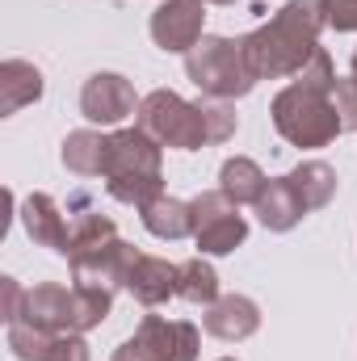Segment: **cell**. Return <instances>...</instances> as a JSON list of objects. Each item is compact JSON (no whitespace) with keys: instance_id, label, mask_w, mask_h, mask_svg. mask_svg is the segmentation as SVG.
I'll list each match as a JSON object with an SVG mask.
<instances>
[{"instance_id":"obj_1","label":"cell","mask_w":357,"mask_h":361,"mask_svg":"<svg viewBox=\"0 0 357 361\" xmlns=\"http://www.w3.org/2000/svg\"><path fill=\"white\" fill-rule=\"evenodd\" d=\"M135 126L147 130L160 147L198 152V147L227 143L236 135L240 118H236V109L227 101H185L173 89H156L139 101Z\"/></svg>"},{"instance_id":"obj_2","label":"cell","mask_w":357,"mask_h":361,"mask_svg":"<svg viewBox=\"0 0 357 361\" xmlns=\"http://www.w3.org/2000/svg\"><path fill=\"white\" fill-rule=\"evenodd\" d=\"M320 30L324 13L320 0H290L282 4L265 25H257L253 34H244V51H248V68L257 80H282V76H298L307 68V59L320 47Z\"/></svg>"},{"instance_id":"obj_3","label":"cell","mask_w":357,"mask_h":361,"mask_svg":"<svg viewBox=\"0 0 357 361\" xmlns=\"http://www.w3.org/2000/svg\"><path fill=\"white\" fill-rule=\"evenodd\" d=\"M101 180H105L114 202L143 210L152 197L164 193V147L139 126L114 130L109 143H105Z\"/></svg>"},{"instance_id":"obj_4","label":"cell","mask_w":357,"mask_h":361,"mask_svg":"<svg viewBox=\"0 0 357 361\" xmlns=\"http://www.w3.org/2000/svg\"><path fill=\"white\" fill-rule=\"evenodd\" d=\"M109 311H114V294H105V290L42 281V286L25 290V307H21L17 319H25L34 328H47L55 336H85V332L101 328L109 319Z\"/></svg>"},{"instance_id":"obj_5","label":"cell","mask_w":357,"mask_h":361,"mask_svg":"<svg viewBox=\"0 0 357 361\" xmlns=\"http://www.w3.org/2000/svg\"><path fill=\"white\" fill-rule=\"evenodd\" d=\"M185 76L206 101H236L257 85V76L248 68L244 38H223V34H206L185 55Z\"/></svg>"},{"instance_id":"obj_6","label":"cell","mask_w":357,"mask_h":361,"mask_svg":"<svg viewBox=\"0 0 357 361\" xmlns=\"http://www.w3.org/2000/svg\"><path fill=\"white\" fill-rule=\"evenodd\" d=\"M277 135L290 147H328L345 126L332 105V92H315L307 85H286L269 105Z\"/></svg>"},{"instance_id":"obj_7","label":"cell","mask_w":357,"mask_h":361,"mask_svg":"<svg viewBox=\"0 0 357 361\" xmlns=\"http://www.w3.org/2000/svg\"><path fill=\"white\" fill-rule=\"evenodd\" d=\"M198 324L143 315L131 341L114 349V361H198Z\"/></svg>"},{"instance_id":"obj_8","label":"cell","mask_w":357,"mask_h":361,"mask_svg":"<svg viewBox=\"0 0 357 361\" xmlns=\"http://www.w3.org/2000/svg\"><path fill=\"white\" fill-rule=\"evenodd\" d=\"M189 206H193V244L202 248V257H227L248 240V219L223 189L198 193Z\"/></svg>"},{"instance_id":"obj_9","label":"cell","mask_w":357,"mask_h":361,"mask_svg":"<svg viewBox=\"0 0 357 361\" xmlns=\"http://www.w3.org/2000/svg\"><path fill=\"white\" fill-rule=\"evenodd\" d=\"M135 261H139V252H135L126 240H109V244H101V248L76 252L68 265H72V277H76V286H89V290L118 294V290H126Z\"/></svg>"},{"instance_id":"obj_10","label":"cell","mask_w":357,"mask_h":361,"mask_svg":"<svg viewBox=\"0 0 357 361\" xmlns=\"http://www.w3.org/2000/svg\"><path fill=\"white\" fill-rule=\"evenodd\" d=\"M202 25H206V0H164L147 21L152 42L164 55H189L206 38Z\"/></svg>"},{"instance_id":"obj_11","label":"cell","mask_w":357,"mask_h":361,"mask_svg":"<svg viewBox=\"0 0 357 361\" xmlns=\"http://www.w3.org/2000/svg\"><path fill=\"white\" fill-rule=\"evenodd\" d=\"M80 114L89 122H101V126H118L126 122L131 114H139V97H135V85L118 72H92L80 89Z\"/></svg>"},{"instance_id":"obj_12","label":"cell","mask_w":357,"mask_h":361,"mask_svg":"<svg viewBox=\"0 0 357 361\" xmlns=\"http://www.w3.org/2000/svg\"><path fill=\"white\" fill-rule=\"evenodd\" d=\"M21 227L34 244L68 257L72 252V219L63 214V206L51 197V193H30L21 202Z\"/></svg>"},{"instance_id":"obj_13","label":"cell","mask_w":357,"mask_h":361,"mask_svg":"<svg viewBox=\"0 0 357 361\" xmlns=\"http://www.w3.org/2000/svg\"><path fill=\"white\" fill-rule=\"evenodd\" d=\"M202 328H206L214 341L240 345V341H248V336L261 328V307H257L248 294H219V302L206 307Z\"/></svg>"},{"instance_id":"obj_14","label":"cell","mask_w":357,"mask_h":361,"mask_svg":"<svg viewBox=\"0 0 357 361\" xmlns=\"http://www.w3.org/2000/svg\"><path fill=\"white\" fill-rule=\"evenodd\" d=\"M177 277H181V265L164 261V257H143V252H139L126 290L135 294V302H143V307H160V302H169V298L177 294Z\"/></svg>"},{"instance_id":"obj_15","label":"cell","mask_w":357,"mask_h":361,"mask_svg":"<svg viewBox=\"0 0 357 361\" xmlns=\"http://www.w3.org/2000/svg\"><path fill=\"white\" fill-rule=\"evenodd\" d=\"M257 219H261V227L265 231H294L298 223H303V214H307V206H303V197L294 193V185L290 177H273L265 185V193L257 197Z\"/></svg>"},{"instance_id":"obj_16","label":"cell","mask_w":357,"mask_h":361,"mask_svg":"<svg viewBox=\"0 0 357 361\" xmlns=\"http://www.w3.org/2000/svg\"><path fill=\"white\" fill-rule=\"evenodd\" d=\"M42 97V72L25 59H4L0 63V114H17Z\"/></svg>"},{"instance_id":"obj_17","label":"cell","mask_w":357,"mask_h":361,"mask_svg":"<svg viewBox=\"0 0 357 361\" xmlns=\"http://www.w3.org/2000/svg\"><path fill=\"white\" fill-rule=\"evenodd\" d=\"M139 214H143V227L156 240H185V235H193V206L173 197V193L152 197Z\"/></svg>"},{"instance_id":"obj_18","label":"cell","mask_w":357,"mask_h":361,"mask_svg":"<svg viewBox=\"0 0 357 361\" xmlns=\"http://www.w3.org/2000/svg\"><path fill=\"white\" fill-rule=\"evenodd\" d=\"M269 177L261 173V164L257 160H248V156H231L223 169H219V189L236 202V206H257V197L265 193Z\"/></svg>"},{"instance_id":"obj_19","label":"cell","mask_w":357,"mask_h":361,"mask_svg":"<svg viewBox=\"0 0 357 361\" xmlns=\"http://www.w3.org/2000/svg\"><path fill=\"white\" fill-rule=\"evenodd\" d=\"M290 185H294V193L303 197V206H307V214L311 210H324L332 197H337V169L332 164H324V160H303L294 173H286Z\"/></svg>"},{"instance_id":"obj_20","label":"cell","mask_w":357,"mask_h":361,"mask_svg":"<svg viewBox=\"0 0 357 361\" xmlns=\"http://www.w3.org/2000/svg\"><path fill=\"white\" fill-rule=\"evenodd\" d=\"M105 143H109V135H101V130H72V135L63 139L59 160H63V169L76 173V177H101Z\"/></svg>"},{"instance_id":"obj_21","label":"cell","mask_w":357,"mask_h":361,"mask_svg":"<svg viewBox=\"0 0 357 361\" xmlns=\"http://www.w3.org/2000/svg\"><path fill=\"white\" fill-rule=\"evenodd\" d=\"M177 298L193 302V307H210L219 302V273L206 257H189L181 261V277H177Z\"/></svg>"},{"instance_id":"obj_22","label":"cell","mask_w":357,"mask_h":361,"mask_svg":"<svg viewBox=\"0 0 357 361\" xmlns=\"http://www.w3.org/2000/svg\"><path fill=\"white\" fill-rule=\"evenodd\" d=\"M109 240H118V227H114L109 214H97V210L72 214V252H68V261H72L76 252H89V248L109 244Z\"/></svg>"},{"instance_id":"obj_23","label":"cell","mask_w":357,"mask_h":361,"mask_svg":"<svg viewBox=\"0 0 357 361\" xmlns=\"http://www.w3.org/2000/svg\"><path fill=\"white\" fill-rule=\"evenodd\" d=\"M55 332H47V328H34V324H25V319H17V324H8V349H13V357L17 361H47L51 357V349H55Z\"/></svg>"},{"instance_id":"obj_24","label":"cell","mask_w":357,"mask_h":361,"mask_svg":"<svg viewBox=\"0 0 357 361\" xmlns=\"http://www.w3.org/2000/svg\"><path fill=\"white\" fill-rule=\"evenodd\" d=\"M337 68H332V55L324 51V47H315V55L307 59V68L294 76V85H307V89H315V92H332L337 89Z\"/></svg>"},{"instance_id":"obj_25","label":"cell","mask_w":357,"mask_h":361,"mask_svg":"<svg viewBox=\"0 0 357 361\" xmlns=\"http://www.w3.org/2000/svg\"><path fill=\"white\" fill-rule=\"evenodd\" d=\"M324 25L337 34H357V0H320Z\"/></svg>"},{"instance_id":"obj_26","label":"cell","mask_w":357,"mask_h":361,"mask_svg":"<svg viewBox=\"0 0 357 361\" xmlns=\"http://www.w3.org/2000/svg\"><path fill=\"white\" fill-rule=\"evenodd\" d=\"M47 361H89V345H85V336H59Z\"/></svg>"},{"instance_id":"obj_27","label":"cell","mask_w":357,"mask_h":361,"mask_svg":"<svg viewBox=\"0 0 357 361\" xmlns=\"http://www.w3.org/2000/svg\"><path fill=\"white\" fill-rule=\"evenodd\" d=\"M0 290H4V324H13L17 315H21V307H25V290L13 281V277H0Z\"/></svg>"},{"instance_id":"obj_28","label":"cell","mask_w":357,"mask_h":361,"mask_svg":"<svg viewBox=\"0 0 357 361\" xmlns=\"http://www.w3.org/2000/svg\"><path fill=\"white\" fill-rule=\"evenodd\" d=\"M349 76H357V51H353V63H349Z\"/></svg>"},{"instance_id":"obj_29","label":"cell","mask_w":357,"mask_h":361,"mask_svg":"<svg viewBox=\"0 0 357 361\" xmlns=\"http://www.w3.org/2000/svg\"><path fill=\"white\" fill-rule=\"evenodd\" d=\"M206 4H236V0H206Z\"/></svg>"},{"instance_id":"obj_30","label":"cell","mask_w":357,"mask_h":361,"mask_svg":"<svg viewBox=\"0 0 357 361\" xmlns=\"http://www.w3.org/2000/svg\"><path fill=\"white\" fill-rule=\"evenodd\" d=\"M223 361H236V357H223Z\"/></svg>"},{"instance_id":"obj_31","label":"cell","mask_w":357,"mask_h":361,"mask_svg":"<svg viewBox=\"0 0 357 361\" xmlns=\"http://www.w3.org/2000/svg\"><path fill=\"white\" fill-rule=\"evenodd\" d=\"M353 80H357V76H353Z\"/></svg>"}]
</instances>
